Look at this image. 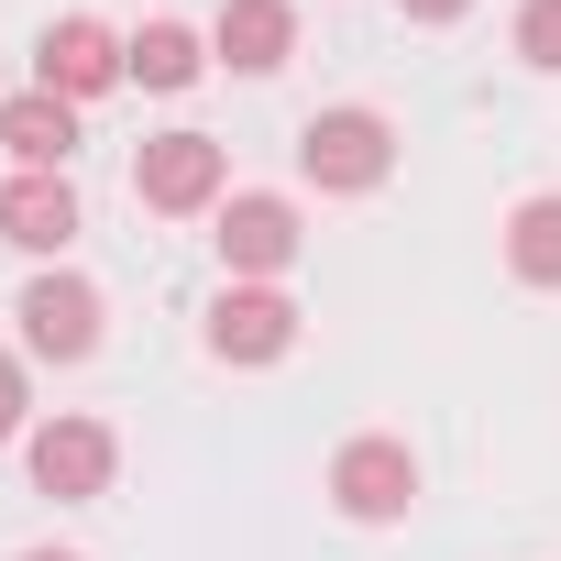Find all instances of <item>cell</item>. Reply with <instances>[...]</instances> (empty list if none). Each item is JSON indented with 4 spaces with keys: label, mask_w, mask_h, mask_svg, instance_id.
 <instances>
[{
    "label": "cell",
    "mask_w": 561,
    "mask_h": 561,
    "mask_svg": "<svg viewBox=\"0 0 561 561\" xmlns=\"http://www.w3.org/2000/svg\"><path fill=\"white\" fill-rule=\"evenodd\" d=\"M133 78V34H111L100 12H56L45 23V45H34V89H56V100H100V89H122Z\"/></svg>",
    "instance_id": "277c9868"
},
{
    "label": "cell",
    "mask_w": 561,
    "mask_h": 561,
    "mask_svg": "<svg viewBox=\"0 0 561 561\" xmlns=\"http://www.w3.org/2000/svg\"><path fill=\"white\" fill-rule=\"evenodd\" d=\"M23 353H45V364H89L100 353V287H89V275H34V287H23Z\"/></svg>",
    "instance_id": "52a82bcc"
},
{
    "label": "cell",
    "mask_w": 561,
    "mask_h": 561,
    "mask_svg": "<svg viewBox=\"0 0 561 561\" xmlns=\"http://www.w3.org/2000/svg\"><path fill=\"white\" fill-rule=\"evenodd\" d=\"M23 462H34V495H56V506H89V495H111V473H122V440H111L100 419H45V430L23 440Z\"/></svg>",
    "instance_id": "8992f818"
},
{
    "label": "cell",
    "mask_w": 561,
    "mask_h": 561,
    "mask_svg": "<svg viewBox=\"0 0 561 561\" xmlns=\"http://www.w3.org/2000/svg\"><path fill=\"white\" fill-rule=\"evenodd\" d=\"M209 56H220L231 78H275V67L298 56V0H220Z\"/></svg>",
    "instance_id": "30bf717a"
},
{
    "label": "cell",
    "mask_w": 561,
    "mask_h": 561,
    "mask_svg": "<svg viewBox=\"0 0 561 561\" xmlns=\"http://www.w3.org/2000/svg\"><path fill=\"white\" fill-rule=\"evenodd\" d=\"M23 561H78V550H23Z\"/></svg>",
    "instance_id": "e0dca14e"
},
{
    "label": "cell",
    "mask_w": 561,
    "mask_h": 561,
    "mask_svg": "<svg viewBox=\"0 0 561 561\" xmlns=\"http://www.w3.org/2000/svg\"><path fill=\"white\" fill-rule=\"evenodd\" d=\"M331 506H342L353 528H397V517L419 506V451L386 440V430L342 440V451H331Z\"/></svg>",
    "instance_id": "7a4b0ae2"
},
{
    "label": "cell",
    "mask_w": 561,
    "mask_h": 561,
    "mask_svg": "<svg viewBox=\"0 0 561 561\" xmlns=\"http://www.w3.org/2000/svg\"><path fill=\"white\" fill-rule=\"evenodd\" d=\"M220 176H231V154H220L209 133H154V144L133 154V198H144V209H165V220L220 209V198H231Z\"/></svg>",
    "instance_id": "5b68a950"
},
{
    "label": "cell",
    "mask_w": 561,
    "mask_h": 561,
    "mask_svg": "<svg viewBox=\"0 0 561 561\" xmlns=\"http://www.w3.org/2000/svg\"><path fill=\"white\" fill-rule=\"evenodd\" d=\"M198 67H209V34H187V23H165V12L133 34V78H144V89H187Z\"/></svg>",
    "instance_id": "4fadbf2b"
},
{
    "label": "cell",
    "mask_w": 561,
    "mask_h": 561,
    "mask_svg": "<svg viewBox=\"0 0 561 561\" xmlns=\"http://www.w3.org/2000/svg\"><path fill=\"white\" fill-rule=\"evenodd\" d=\"M397 12H408V23H462L473 0H397Z\"/></svg>",
    "instance_id": "2e32d148"
},
{
    "label": "cell",
    "mask_w": 561,
    "mask_h": 561,
    "mask_svg": "<svg viewBox=\"0 0 561 561\" xmlns=\"http://www.w3.org/2000/svg\"><path fill=\"white\" fill-rule=\"evenodd\" d=\"M506 275L517 287H561V198H517L506 209Z\"/></svg>",
    "instance_id": "7c38bea8"
},
{
    "label": "cell",
    "mask_w": 561,
    "mask_h": 561,
    "mask_svg": "<svg viewBox=\"0 0 561 561\" xmlns=\"http://www.w3.org/2000/svg\"><path fill=\"white\" fill-rule=\"evenodd\" d=\"M0 242L67 253V242H78V187H67V176H12V187H0Z\"/></svg>",
    "instance_id": "8fae6325"
},
{
    "label": "cell",
    "mask_w": 561,
    "mask_h": 561,
    "mask_svg": "<svg viewBox=\"0 0 561 561\" xmlns=\"http://www.w3.org/2000/svg\"><path fill=\"white\" fill-rule=\"evenodd\" d=\"M517 67L561 78V0H517Z\"/></svg>",
    "instance_id": "5bb4252c"
},
{
    "label": "cell",
    "mask_w": 561,
    "mask_h": 561,
    "mask_svg": "<svg viewBox=\"0 0 561 561\" xmlns=\"http://www.w3.org/2000/svg\"><path fill=\"white\" fill-rule=\"evenodd\" d=\"M386 165H397V122L386 111L342 100V111H309L298 122V176L320 198H364V187H386Z\"/></svg>",
    "instance_id": "6da1fadb"
},
{
    "label": "cell",
    "mask_w": 561,
    "mask_h": 561,
    "mask_svg": "<svg viewBox=\"0 0 561 561\" xmlns=\"http://www.w3.org/2000/svg\"><path fill=\"white\" fill-rule=\"evenodd\" d=\"M0 154H12V176H67V154H78V100L12 89V100H0Z\"/></svg>",
    "instance_id": "9c48e42d"
},
{
    "label": "cell",
    "mask_w": 561,
    "mask_h": 561,
    "mask_svg": "<svg viewBox=\"0 0 561 561\" xmlns=\"http://www.w3.org/2000/svg\"><path fill=\"white\" fill-rule=\"evenodd\" d=\"M298 198H275V187H231L220 198V264H231V287H275V275L298 264Z\"/></svg>",
    "instance_id": "3957f363"
},
{
    "label": "cell",
    "mask_w": 561,
    "mask_h": 561,
    "mask_svg": "<svg viewBox=\"0 0 561 561\" xmlns=\"http://www.w3.org/2000/svg\"><path fill=\"white\" fill-rule=\"evenodd\" d=\"M209 353L220 364H287L298 353V298L287 287H220L209 298Z\"/></svg>",
    "instance_id": "ba28073f"
},
{
    "label": "cell",
    "mask_w": 561,
    "mask_h": 561,
    "mask_svg": "<svg viewBox=\"0 0 561 561\" xmlns=\"http://www.w3.org/2000/svg\"><path fill=\"white\" fill-rule=\"evenodd\" d=\"M23 419H34V386H23V364H12V353H0V440H34Z\"/></svg>",
    "instance_id": "9a60e30c"
}]
</instances>
